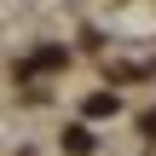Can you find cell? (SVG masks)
I'll return each mask as SVG.
<instances>
[{
	"instance_id": "6da1fadb",
	"label": "cell",
	"mask_w": 156,
	"mask_h": 156,
	"mask_svg": "<svg viewBox=\"0 0 156 156\" xmlns=\"http://www.w3.org/2000/svg\"><path fill=\"white\" fill-rule=\"evenodd\" d=\"M64 145H69V151H75V156H87V151H93V139H87L81 127H69V133H64Z\"/></svg>"
}]
</instances>
